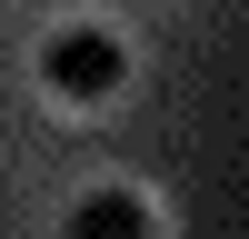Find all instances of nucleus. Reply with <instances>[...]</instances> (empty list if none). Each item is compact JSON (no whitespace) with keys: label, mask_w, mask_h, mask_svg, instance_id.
<instances>
[{"label":"nucleus","mask_w":249,"mask_h":239,"mask_svg":"<svg viewBox=\"0 0 249 239\" xmlns=\"http://www.w3.org/2000/svg\"><path fill=\"white\" fill-rule=\"evenodd\" d=\"M120 70H130V50H120L110 30H50V50H40V80H50L60 100H110Z\"/></svg>","instance_id":"f257e3e1"},{"label":"nucleus","mask_w":249,"mask_h":239,"mask_svg":"<svg viewBox=\"0 0 249 239\" xmlns=\"http://www.w3.org/2000/svg\"><path fill=\"white\" fill-rule=\"evenodd\" d=\"M70 229H90V239H120V229H150V209H140L130 189H90L70 209Z\"/></svg>","instance_id":"f03ea898"}]
</instances>
